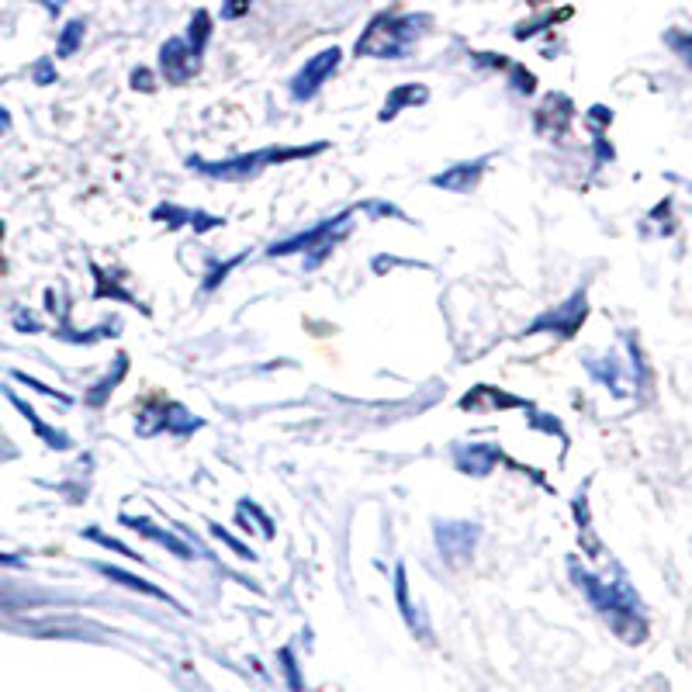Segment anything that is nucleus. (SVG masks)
<instances>
[{
  "label": "nucleus",
  "instance_id": "39448f33",
  "mask_svg": "<svg viewBox=\"0 0 692 692\" xmlns=\"http://www.w3.org/2000/svg\"><path fill=\"white\" fill-rule=\"evenodd\" d=\"M201 70V56L184 39H167L160 45V73L167 84H187Z\"/></svg>",
  "mask_w": 692,
  "mask_h": 692
},
{
  "label": "nucleus",
  "instance_id": "dca6fc26",
  "mask_svg": "<svg viewBox=\"0 0 692 692\" xmlns=\"http://www.w3.org/2000/svg\"><path fill=\"white\" fill-rule=\"evenodd\" d=\"M0 564H18V561H14V558H0Z\"/></svg>",
  "mask_w": 692,
  "mask_h": 692
},
{
  "label": "nucleus",
  "instance_id": "20e7f679",
  "mask_svg": "<svg viewBox=\"0 0 692 692\" xmlns=\"http://www.w3.org/2000/svg\"><path fill=\"white\" fill-rule=\"evenodd\" d=\"M326 146V142H319V146L312 149H263V153H253V156H236V160L229 163H198L201 170H208L212 177H243V173H253L260 170L263 163H277V160H295V156H305V153H319V149Z\"/></svg>",
  "mask_w": 692,
  "mask_h": 692
},
{
  "label": "nucleus",
  "instance_id": "f03ea898",
  "mask_svg": "<svg viewBox=\"0 0 692 692\" xmlns=\"http://www.w3.org/2000/svg\"><path fill=\"white\" fill-rule=\"evenodd\" d=\"M575 578H578V585H585V592H589V599L596 603L599 613H603L606 620H613L616 634H623L627 641H641L644 637L641 616H637L634 596H630L623 585H606L592 575H578V571H575Z\"/></svg>",
  "mask_w": 692,
  "mask_h": 692
},
{
  "label": "nucleus",
  "instance_id": "9d476101",
  "mask_svg": "<svg viewBox=\"0 0 692 692\" xmlns=\"http://www.w3.org/2000/svg\"><path fill=\"white\" fill-rule=\"evenodd\" d=\"M104 575H108V578H115V582H122V585H129V589H135V592H146V596H160V599H163V592H156L153 585L139 582V578L125 575V571H111V568H104Z\"/></svg>",
  "mask_w": 692,
  "mask_h": 692
},
{
  "label": "nucleus",
  "instance_id": "ddd939ff",
  "mask_svg": "<svg viewBox=\"0 0 692 692\" xmlns=\"http://www.w3.org/2000/svg\"><path fill=\"white\" fill-rule=\"evenodd\" d=\"M132 87H135V90H153V87H156V84H153V73L142 70V66H139V70H132Z\"/></svg>",
  "mask_w": 692,
  "mask_h": 692
},
{
  "label": "nucleus",
  "instance_id": "423d86ee",
  "mask_svg": "<svg viewBox=\"0 0 692 692\" xmlns=\"http://www.w3.org/2000/svg\"><path fill=\"white\" fill-rule=\"evenodd\" d=\"M423 101H426V87L423 84H402V87H395L388 94V101H385L381 122H391V118H395L402 108H409V104H423Z\"/></svg>",
  "mask_w": 692,
  "mask_h": 692
},
{
  "label": "nucleus",
  "instance_id": "4468645a",
  "mask_svg": "<svg viewBox=\"0 0 692 692\" xmlns=\"http://www.w3.org/2000/svg\"><path fill=\"white\" fill-rule=\"evenodd\" d=\"M35 80H39V84H52V80H56V70H52L49 59H42V63L35 66Z\"/></svg>",
  "mask_w": 692,
  "mask_h": 692
},
{
  "label": "nucleus",
  "instance_id": "6e6552de",
  "mask_svg": "<svg viewBox=\"0 0 692 692\" xmlns=\"http://www.w3.org/2000/svg\"><path fill=\"white\" fill-rule=\"evenodd\" d=\"M481 167H485V160H478V163H464V167H457V170H450V173H443V177H436L433 184H440V187H450V191H468V173L471 177H478Z\"/></svg>",
  "mask_w": 692,
  "mask_h": 692
},
{
  "label": "nucleus",
  "instance_id": "7ed1b4c3",
  "mask_svg": "<svg viewBox=\"0 0 692 692\" xmlns=\"http://www.w3.org/2000/svg\"><path fill=\"white\" fill-rule=\"evenodd\" d=\"M340 63H343V52L336 49V45L333 49H322L319 56H312L302 70L291 77V97H295V101H308V97H315L322 90V84L340 70Z\"/></svg>",
  "mask_w": 692,
  "mask_h": 692
},
{
  "label": "nucleus",
  "instance_id": "0eeeda50",
  "mask_svg": "<svg viewBox=\"0 0 692 692\" xmlns=\"http://www.w3.org/2000/svg\"><path fill=\"white\" fill-rule=\"evenodd\" d=\"M208 39H212V14L208 11H194V18H191V28H187V45H191L194 52H205V45Z\"/></svg>",
  "mask_w": 692,
  "mask_h": 692
},
{
  "label": "nucleus",
  "instance_id": "f257e3e1",
  "mask_svg": "<svg viewBox=\"0 0 692 692\" xmlns=\"http://www.w3.org/2000/svg\"><path fill=\"white\" fill-rule=\"evenodd\" d=\"M430 25V14H395L381 11L371 18V25L364 28V35L353 45L357 56L367 59H398L409 52V45L419 39V32Z\"/></svg>",
  "mask_w": 692,
  "mask_h": 692
},
{
  "label": "nucleus",
  "instance_id": "1a4fd4ad",
  "mask_svg": "<svg viewBox=\"0 0 692 692\" xmlns=\"http://www.w3.org/2000/svg\"><path fill=\"white\" fill-rule=\"evenodd\" d=\"M84 32H87V25H84V18H73L70 25L63 28V35H59V45H56V56L59 59H66V56H73V52L80 49V42H84Z\"/></svg>",
  "mask_w": 692,
  "mask_h": 692
},
{
  "label": "nucleus",
  "instance_id": "f8f14e48",
  "mask_svg": "<svg viewBox=\"0 0 692 692\" xmlns=\"http://www.w3.org/2000/svg\"><path fill=\"white\" fill-rule=\"evenodd\" d=\"M509 73H513V87L519 90V94H533V87H537L533 73H526L523 66H509Z\"/></svg>",
  "mask_w": 692,
  "mask_h": 692
},
{
  "label": "nucleus",
  "instance_id": "9b49d317",
  "mask_svg": "<svg viewBox=\"0 0 692 692\" xmlns=\"http://www.w3.org/2000/svg\"><path fill=\"white\" fill-rule=\"evenodd\" d=\"M257 4V0H222V18L225 21H236V18H243L250 7Z\"/></svg>",
  "mask_w": 692,
  "mask_h": 692
},
{
  "label": "nucleus",
  "instance_id": "2eb2a0df",
  "mask_svg": "<svg viewBox=\"0 0 692 692\" xmlns=\"http://www.w3.org/2000/svg\"><path fill=\"white\" fill-rule=\"evenodd\" d=\"M7 125H11V118H7V111L0 108V132H7Z\"/></svg>",
  "mask_w": 692,
  "mask_h": 692
}]
</instances>
